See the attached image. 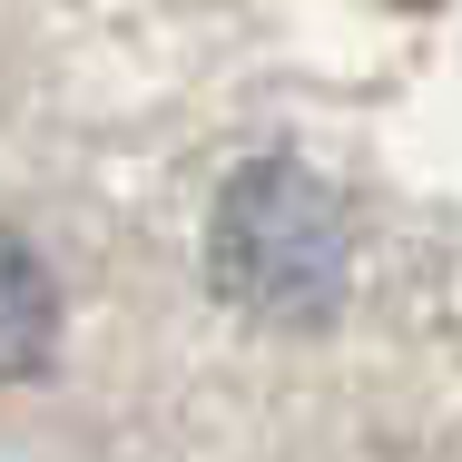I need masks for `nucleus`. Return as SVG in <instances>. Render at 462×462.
Returning a JSON list of instances; mask_svg holds the SVG:
<instances>
[{
  "instance_id": "nucleus-2",
  "label": "nucleus",
  "mask_w": 462,
  "mask_h": 462,
  "mask_svg": "<svg viewBox=\"0 0 462 462\" xmlns=\"http://www.w3.org/2000/svg\"><path fill=\"white\" fill-rule=\"evenodd\" d=\"M50 355H60V285H50V266L0 226V383L40 374Z\"/></svg>"
},
{
  "instance_id": "nucleus-1",
  "label": "nucleus",
  "mask_w": 462,
  "mask_h": 462,
  "mask_svg": "<svg viewBox=\"0 0 462 462\" xmlns=\"http://www.w3.org/2000/svg\"><path fill=\"white\" fill-rule=\"evenodd\" d=\"M207 276H217L226 305H246L266 325H325L345 305V217H335V197L285 158L236 168L217 187Z\"/></svg>"
}]
</instances>
